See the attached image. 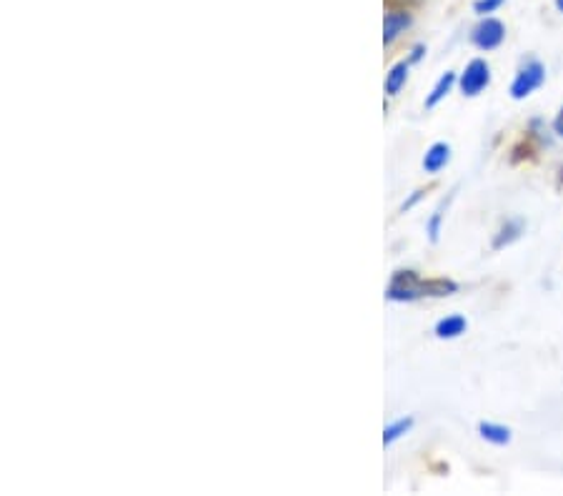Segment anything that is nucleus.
<instances>
[{
  "instance_id": "f257e3e1",
  "label": "nucleus",
  "mask_w": 563,
  "mask_h": 496,
  "mask_svg": "<svg viewBox=\"0 0 563 496\" xmlns=\"http://www.w3.org/2000/svg\"><path fill=\"white\" fill-rule=\"evenodd\" d=\"M423 281L426 279L413 269L393 271L391 281L386 286V299L393 301V304H413L418 299H426Z\"/></svg>"
},
{
  "instance_id": "f03ea898",
  "label": "nucleus",
  "mask_w": 563,
  "mask_h": 496,
  "mask_svg": "<svg viewBox=\"0 0 563 496\" xmlns=\"http://www.w3.org/2000/svg\"><path fill=\"white\" fill-rule=\"evenodd\" d=\"M543 83H546V66H543L541 61H536V58H531V61H526L516 71L508 93H511L513 101H523V98H528L531 93H536Z\"/></svg>"
},
{
  "instance_id": "7ed1b4c3",
  "label": "nucleus",
  "mask_w": 563,
  "mask_h": 496,
  "mask_svg": "<svg viewBox=\"0 0 563 496\" xmlns=\"http://www.w3.org/2000/svg\"><path fill=\"white\" fill-rule=\"evenodd\" d=\"M491 86V66L483 58H473L461 73H458V91L466 98L481 96Z\"/></svg>"
},
{
  "instance_id": "20e7f679",
  "label": "nucleus",
  "mask_w": 563,
  "mask_h": 496,
  "mask_svg": "<svg viewBox=\"0 0 563 496\" xmlns=\"http://www.w3.org/2000/svg\"><path fill=\"white\" fill-rule=\"evenodd\" d=\"M503 41H506V26L493 16H483L471 33V43L483 53L496 51L503 46Z\"/></svg>"
},
{
  "instance_id": "39448f33",
  "label": "nucleus",
  "mask_w": 563,
  "mask_h": 496,
  "mask_svg": "<svg viewBox=\"0 0 563 496\" xmlns=\"http://www.w3.org/2000/svg\"><path fill=\"white\" fill-rule=\"evenodd\" d=\"M411 23L413 18L408 11H388L386 21H383V46L391 48L411 28Z\"/></svg>"
},
{
  "instance_id": "423d86ee",
  "label": "nucleus",
  "mask_w": 563,
  "mask_h": 496,
  "mask_svg": "<svg viewBox=\"0 0 563 496\" xmlns=\"http://www.w3.org/2000/svg\"><path fill=\"white\" fill-rule=\"evenodd\" d=\"M523 233H526V223H523V218H506V221L501 223V228L493 233L491 248H493V251L508 248L511 243H516L518 238L523 236Z\"/></svg>"
},
{
  "instance_id": "0eeeda50",
  "label": "nucleus",
  "mask_w": 563,
  "mask_h": 496,
  "mask_svg": "<svg viewBox=\"0 0 563 496\" xmlns=\"http://www.w3.org/2000/svg\"><path fill=\"white\" fill-rule=\"evenodd\" d=\"M448 161H451V146L446 141H436L423 153V171L436 176V173H441L448 166Z\"/></svg>"
},
{
  "instance_id": "6e6552de",
  "label": "nucleus",
  "mask_w": 563,
  "mask_h": 496,
  "mask_svg": "<svg viewBox=\"0 0 563 496\" xmlns=\"http://www.w3.org/2000/svg\"><path fill=\"white\" fill-rule=\"evenodd\" d=\"M408 71H411V63L408 61H398L388 68L386 81H383V91H386L388 98H396L398 93L406 88L408 83Z\"/></svg>"
},
{
  "instance_id": "1a4fd4ad",
  "label": "nucleus",
  "mask_w": 563,
  "mask_h": 496,
  "mask_svg": "<svg viewBox=\"0 0 563 496\" xmlns=\"http://www.w3.org/2000/svg\"><path fill=\"white\" fill-rule=\"evenodd\" d=\"M466 329H468L466 316L451 314V316H443V319L438 321L436 329H433V334H436L441 341H453V339H458V336L466 334Z\"/></svg>"
},
{
  "instance_id": "9d476101",
  "label": "nucleus",
  "mask_w": 563,
  "mask_h": 496,
  "mask_svg": "<svg viewBox=\"0 0 563 496\" xmlns=\"http://www.w3.org/2000/svg\"><path fill=\"white\" fill-rule=\"evenodd\" d=\"M478 436L493 446H506V444H511L513 431L508 429L506 424H496V421H481V424H478Z\"/></svg>"
},
{
  "instance_id": "9b49d317",
  "label": "nucleus",
  "mask_w": 563,
  "mask_h": 496,
  "mask_svg": "<svg viewBox=\"0 0 563 496\" xmlns=\"http://www.w3.org/2000/svg\"><path fill=\"white\" fill-rule=\"evenodd\" d=\"M453 86H458V73L453 71H446L441 78L436 81V86L431 88V93L426 96V108L431 111V108H436L438 103L443 101V98L448 96V93L453 91Z\"/></svg>"
},
{
  "instance_id": "f8f14e48",
  "label": "nucleus",
  "mask_w": 563,
  "mask_h": 496,
  "mask_svg": "<svg viewBox=\"0 0 563 496\" xmlns=\"http://www.w3.org/2000/svg\"><path fill=\"white\" fill-rule=\"evenodd\" d=\"M423 291H426V299H446V296L458 294V284L446 276H433L423 281Z\"/></svg>"
},
{
  "instance_id": "ddd939ff",
  "label": "nucleus",
  "mask_w": 563,
  "mask_h": 496,
  "mask_svg": "<svg viewBox=\"0 0 563 496\" xmlns=\"http://www.w3.org/2000/svg\"><path fill=\"white\" fill-rule=\"evenodd\" d=\"M413 424H416L413 416H401V419L391 421V424L383 429V446H393L398 439H403L406 434H411Z\"/></svg>"
},
{
  "instance_id": "4468645a",
  "label": "nucleus",
  "mask_w": 563,
  "mask_h": 496,
  "mask_svg": "<svg viewBox=\"0 0 563 496\" xmlns=\"http://www.w3.org/2000/svg\"><path fill=\"white\" fill-rule=\"evenodd\" d=\"M443 211H446V201H441V206L431 213V218H428V223H426V233H428V241L431 243H438V238H441L443 216H446Z\"/></svg>"
},
{
  "instance_id": "2eb2a0df",
  "label": "nucleus",
  "mask_w": 563,
  "mask_h": 496,
  "mask_svg": "<svg viewBox=\"0 0 563 496\" xmlns=\"http://www.w3.org/2000/svg\"><path fill=\"white\" fill-rule=\"evenodd\" d=\"M503 3H506V0H476V3H473V11H476L478 16H491Z\"/></svg>"
},
{
  "instance_id": "dca6fc26",
  "label": "nucleus",
  "mask_w": 563,
  "mask_h": 496,
  "mask_svg": "<svg viewBox=\"0 0 563 496\" xmlns=\"http://www.w3.org/2000/svg\"><path fill=\"white\" fill-rule=\"evenodd\" d=\"M426 188H416V191L411 193V198H408V201H403V206H401V211L406 213V211H411L413 206H418V203L423 201V198H426Z\"/></svg>"
},
{
  "instance_id": "f3484780",
  "label": "nucleus",
  "mask_w": 563,
  "mask_h": 496,
  "mask_svg": "<svg viewBox=\"0 0 563 496\" xmlns=\"http://www.w3.org/2000/svg\"><path fill=\"white\" fill-rule=\"evenodd\" d=\"M423 56H426V46H423V43H416V46L411 48V53H408L406 61L411 63V66H416V63L423 61Z\"/></svg>"
},
{
  "instance_id": "a211bd4d",
  "label": "nucleus",
  "mask_w": 563,
  "mask_h": 496,
  "mask_svg": "<svg viewBox=\"0 0 563 496\" xmlns=\"http://www.w3.org/2000/svg\"><path fill=\"white\" fill-rule=\"evenodd\" d=\"M553 133H556L558 138H563V106L558 108L556 118H553Z\"/></svg>"
},
{
  "instance_id": "6ab92c4d",
  "label": "nucleus",
  "mask_w": 563,
  "mask_h": 496,
  "mask_svg": "<svg viewBox=\"0 0 563 496\" xmlns=\"http://www.w3.org/2000/svg\"><path fill=\"white\" fill-rule=\"evenodd\" d=\"M561 186H563V168L558 171V188H561Z\"/></svg>"
},
{
  "instance_id": "aec40b11",
  "label": "nucleus",
  "mask_w": 563,
  "mask_h": 496,
  "mask_svg": "<svg viewBox=\"0 0 563 496\" xmlns=\"http://www.w3.org/2000/svg\"><path fill=\"white\" fill-rule=\"evenodd\" d=\"M556 8H558V13H563V0H556Z\"/></svg>"
}]
</instances>
